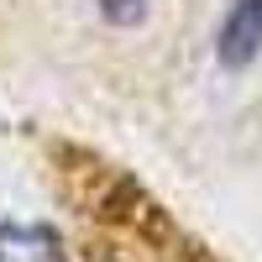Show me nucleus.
<instances>
[{
  "label": "nucleus",
  "instance_id": "f257e3e1",
  "mask_svg": "<svg viewBox=\"0 0 262 262\" xmlns=\"http://www.w3.org/2000/svg\"><path fill=\"white\" fill-rule=\"evenodd\" d=\"M262 53V0H231L221 37H215V58L221 69H247Z\"/></svg>",
  "mask_w": 262,
  "mask_h": 262
},
{
  "label": "nucleus",
  "instance_id": "f03ea898",
  "mask_svg": "<svg viewBox=\"0 0 262 262\" xmlns=\"http://www.w3.org/2000/svg\"><path fill=\"white\" fill-rule=\"evenodd\" d=\"M0 262H69V252L42 221H0Z\"/></svg>",
  "mask_w": 262,
  "mask_h": 262
},
{
  "label": "nucleus",
  "instance_id": "7ed1b4c3",
  "mask_svg": "<svg viewBox=\"0 0 262 262\" xmlns=\"http://www.w3.org/2000/svg\"><path fill=\"white\" fill-rule=\"evenodd\" d=\"M95 16L105 21V27H116V32H137L142 21L158 11V0H90Z\"/></svg>",
  "mask_w": 262,
  "mask_h": 262
}]
</instances>
